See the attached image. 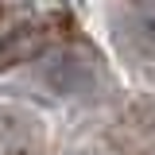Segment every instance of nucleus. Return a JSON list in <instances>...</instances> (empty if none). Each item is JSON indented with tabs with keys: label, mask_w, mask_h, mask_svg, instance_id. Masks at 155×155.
<instances>
[{
	"label": "nucleus",
	"mask_w": 155,
	"mask_h": 155,
	"mask_svg": "<svg viewBox=\"0 0 155 155\" xmlns=\"http://www.w3.org/2000/svg\"><path fill=\"white\" fill-rule=\"evenodd\" d=\"M39 78L58 97H81L97 85V66H93V58L81 54V51H54V54L43 58Z\"/></svg>",
	"instance_id": "1"
},
{
	"label": "nucleus",
	"mask_w": 155,
	"mask_h": 155,
	"mask_svg": "<svg viewBox=\"0 0 155 155\" xmlns=\"http://www.w3.org/2000/svg\"><path fill=\"white\" fill-rule=\"evenodd\" d=\"M47 27H39V23H27V27H16V31H8V35L0 39V74L4 70H12L19 62H31L47 51Z\"/></svg>",
	"instance_id": "2"
},
{
	"label": "nucleus",
	"mask_w": 155,
	"mask_h": 155,
	"mask_svg": "<svg viewBox=\"0 0 155 155\" xmlns=\"http://www.w3.org/2000/svg\"><path fill=\"white\" fill-rule=\"evenodd\" d=\"M128 43L140 58H155V8H143L128 19Z\"/></svg>",
	"instance_id": "3"
}]
</instances>
